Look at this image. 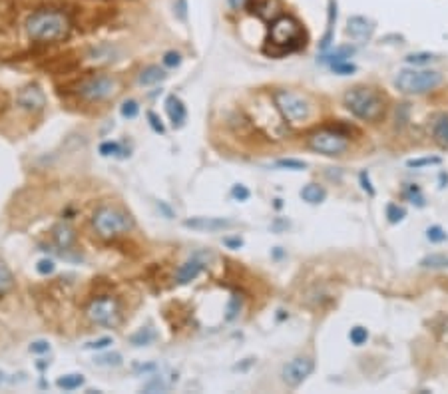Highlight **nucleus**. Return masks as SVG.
<instances>
[{"mask_svg": "<svg viewBox=\"0 0 448 394\" xmlns=\"http://www.w3.org/2000/svg\"><path fill=\"white\" fill-rule=\"evenodd\" d=\"M26 35L40 44L60 42L70 35V20L58 10H36L26 18Z\"/></svg>", "mask_w": 448, "mask_h": 394, "instance_id": "obj_1", "label": "nucleus"}, {"mask_svg": "<svg viewBox=\"0 0 448 394\" xmlns=\"http://www.w3.org/2000/svg\"><path fill=\"white\" fill-rule=\"evenodd\" d=\"M343 104L351 112V116H355L361 121H379L384 118V112H387L384 98L375 88L369 86H355L347 90Z\"/></svg>", "mask_w": 448, "mask_h": 394, "instance_id": "obj_2", "label": "nucleus"}, {"mask_svg": "<svg viewBox=\"0 0 448 394\" xmlns=\"http://www.w3.org/2000/svg\"><path fill=\"white\" fill-rule=\"evenodd\" d=\"M305 32L301 22L293 17L281 14L269 26V44L277 48V54H289L305 46Z\"/></svg>", "mask_w": 448, "mask_h": 394, "instance_id": "obj_3", "label": "nucleus"}, {"mask_svg": "<svg viewBox=\"0 0 448 394\" xmlns=\"http://www.w3.org/2000/svg\"><path fill=\"white\" fill-rule=\"evenodd\" d=\"M395 88L402 94L420 96L429 94L442 84V74L436 70H400L395 76Z\"/></svg>", "mask_w": 448, "mask_h": 394, "instance_id": "obj_4", "label": "nucleus"}, {"mask_svg": "<svg viewBox=\"0 0 448 394\" xmlns=\"http://www.w3.org/2000/svg\"><path fill=\"white\" fill-rule=\"evenodd\" d=\"M273 102L279 114L289 124H305L313 116V104L309 98L293 90H275Z\"/></svg>", "mask_w": 448, "mask_h": 394, "instance_id": "obj_5", "label": "nucleus"}, {"mask_svg": "<svg viewBox=\"0 0 448 394\" xmlns=\"http://www.w3.org/2000/svg\"><path fill=\"white\" fill-rule=\"evenodd\" d=\"M92 225H94V229H96V233L100 237L112 239V237H118L121 233H128L134 227V221L126 211H121L118 207L104 206L94 213Z\"/></svg>", "mask_w": 448, "mask_h": 394, "instance_id": "obj_6", "label": "nucleus"}, {"mask_svg": "<svg viewBox=\"0 0 448 394\" xmlns=\"http://www.w3.org/2000/svg\"><path fill=\"white\" fill-rule=\"evenodd\" d=\"M307 146H309V150L317 152V154L339 157L349 150V136L345 132L335 130V128H323V130L313 132L307 137Z\"/></svg>", "mask_w": 448, "mask_h": 394, "instance_id": "obj_7", "label": "nucleus"}, {"mask_svg": "<svg viewBox=\"0 0 448 394\" xmlns=\"http://www.w3.org/2000/svg\"><path fill=\"white\" fill-rule=\"evenodd\" d=\"M116 92H118L116 78L106 76V74H94V76L86 78L84 82H80V86H78V94L88 102L110 100L112 96H116Z\"/></svg>", "mask_w": 448, "mask_h": 394, "instance_id": "obj_8", "label": "nucleus"}, {"mask_svg": "<svg viewBox=\"0 0 448 394\" xmlns=\"http://www.w3.org/2000/svg\"><path fill=\"white\" fill-rule=\"evenodd\" d=\"M88 317L92 323L100 326H114L120 321V307L114 297H102L92 301L88 307Z\"/></svg>", "mask_w": 448, "mask_h": 394, "instance_id": "obj_9", "label": "nucleus"}, {"mask_svg": "<svg viewBox=\"0 0 448 394\" xmlns=\"http://www.w3.org/2000/svg\"><path fill=\"white\" fill-rule=\"evenodd\" d=\"M315 371V360L311 357H295L291 359L281 371V380L289 386V388H297L301 386L307 378L313 375Z\"/></svg>", "mask_w": 448, "mask_h": 394, "instance_id": "obj_10", "label": "nucleus"}, {"mask_svg": "<svg viewBox=\"0 0 448 394\" xmlns=\"http://www.w3.org/2000/svg\"><path fill=\"white\" fill-rule=\"evenodd\" d=\"M235 223L225 217H190L184 221V227L193 229V231H202V233H217V231H225L229 227H233Z\"/></svg>", "mask_w": 448, "mask_h": 394, "instance_id": "obj_11", "label": "nucleus"}, {"mask_svg": "<svg viewBox=\"0 0 448 394\" xmlns=\"http://www.w3.org/2000/svg\"><path fill=\"white\" fill-rule=\"evenodd\" d=\"M17 102L20 108L28 112H40L46 106V96L38 86H26L18 92Z\"/></svg>", "mask_w": 448, "mask_h": 394, "instance_id": "obj_12", "label": "nucleus"}, {"mask_svg": "<svg viewBox=\"0 0 448 394\" xmlns=\"http://www.w3.org/2000/svg\"><path fill=\"white\" fill-rule=\"evenodd\" d=\"M245 4H247L249 12L257 14L259 18H263L267 22H273L275 18L281 17V10H283L281 0H247Z\"/></svg>", "mask_w": 448, "mask_h": 394, "instance_id": "obj_13", "label": "nucleus"}, {"mask_svg": "<svg viewBox=\"0 0 448 394\" xmlns=\"http://www.w3.org/2000/svg\"><path fill=\"white\" fill-rule=\"evenodd\" d=\"M345 32L353 40H369L375 32V22L364 17H351L347 20Z\"/></svg>", "mask_w": 448, "mask_h": 394, "instance_id": "obj_14", "label": "nucleus"}, {"mask_svg": "<svg viewBox=\"0 0 448 394\" xmlns=\"http://www.w3.org/2000/svg\"><path fill=\"white\" fill-rule=\"evenodd\" d=\"M202 271H204V261H199L197 257H191L184 265H179V269L175 271V283L177 285H188Z\"/></svg>", "mask_w": 448, "mask_h": 394, "instance_id": "obj_15", "label": "nucleus"}, {"mask_svg": "<svg viewBox=\"0 0 448 394\" xmlns=\"http://www.w3.org/2000/svg\"><path fill=\"white\" fill-rule=\"evenodd\" d=\"M166 112H168V116H170V121H172L173 128H182L186 120H188V110H186V106L184 102L177 98V96H168V100H166Z\"/></svg>", "mask_w": 448, "mask_h": 394, "instance_id": "obj_16", "label": "nucleus"}, {"mask_svg": "<svg viewBox=\"0 0 448 394\" xmlns=\"http://www.w3.org/2000/svg\"><path fill=\"white\" fill-rule=\"evenodd\" d=\"M337 17H339V10H337V0H329V8H327V30L325 35L321 38V44L319 48L325 52L331 48L333 40H335V26H337Z\"/></svg>", "mask_w": 448, "mask_h": 394, "instance_id": "obj_17", "label": "nucleus"}, {"mask_svg": "<svg viewBox=\"0 0 448 394\" xmlns=\"http://www.w3.org/2000/svg\"><path fill=\"white\" fill-rule=\"evenodd\" d=\"M299 195H301V199H303L305 204H309V206H319V204H323V201L327 199V189L323 188V186H319V184H307V186H303V189L299 191Z\"/></svg>", "mask_w": 448, "mask_h": 394, "instance_id": "obj_18", "label": "nucleus"}, {"mask_svg": "<svg viewBox=\"0 0 448 394\" xmlns=\"http://www.w3.org/2000/svg\"><path fill=\"white\" fill-rule=\"evenodd\" d=\"M166 78H168V74H166V70L164 68H159V66H148V68H144L139 72L138 82L142 86H154V84L164 82Z\"/></svg>", "mask_w": 448, "mask_h": 394, "instance_id": "obj_19", "label": "nucleus"}, {"mask_svg": "<svg viewBox=\"0 0 448 394\" xmlns=\"http://www.w3.org/2000/svg\"><path fill=\"white\" fill-rule=\"evenodd\" d=\"M355 54V48L353 46H337L335 50H325L323 52V56H321V60L319 62H323V64H337V62H345L349 60L351 56Z\"/></svg>", "mask_w": 448, "mask_h": 394, "instance_id": "obj_20", "label": "nucleus"}, {"mask_svg": "<svg viewBox=\"0 0 448 394\" xmlns=\"http://www.w3.org/2000/svg\"><path fill=\"white\" fill-rule=\"evenodd\" d=\"M54 239H56V243H58V247L68 249V247L74 245L76 235H74V231L70 229L68 225H58V227L54 229Z\"/></svg>", "mask_w": 448, "mask_h": 394, "instance_id": "obj_21", "label": "nucleus"}, {"mask_svg": "<svg viewBox=\"0 0 448 394\" xmlns=\"http://www.w3.org/2000/svg\"><path fill=\"white\" fill-rule=\"evenodd\" d=\"M420 267L425 269H448V257L440 253H431L420 259Z\"/></svg>", "mask_w": 448, "mask_h": 394, "instance_id": "obj_22", "label": "nucleus"}, {"mask_svg": "<svg viewBox=\"0 0 448 394\" xmlns=\"http://www.w3.org/2000/svg\"><path fill=\"white\" fill-rule=\"evenodd\" d=\"M154 339H155L154 328L146 326V328H139L138 333H134V335L130 337V343L134 344V346H146V344L152 343Z\"/></svg>", "mask_w": 448, "mask_h": 394, "instance_id": "obj_23", "label": "nucleus"}, {"mask_svg": "<svg viewBox=\"0 0 448 394\" xmlns=\"http://www.w3.org/2000/svg\"><path fill=\"white\" fill-rule=\"evenodd\" d=\"M434 60H438V58L434 54H431V52H416V54H409L405 58V62L411 64V66H427V64H431Z\"/></svg>", "mask_w": 448, "mask_h": 394, "instance_id": "obj_24", "label": "nucleus"}, {"mask_svg": "<svg viewBox=\"0 0 448 394\" xmlns=\"http://www.w3.org/2000/svg\"><path fill=\"white\" fill-rule=\"evenodd\" d=\"M12 287H14V277L10 273V269L0 261V297L6 295Z\"/></svg>", "mask_w": 448, "mask_h": 394, "instance_id": "obj_25", "label": "nucleus"}, {"mask_svg": "<svg viewBox=\"0 0 448 394\" xmlns=\"http://www.w3.org/2000/svg\"><path fill=\"white\" fill-rule=\"evenodd\" d=\"M384 215H387V221L391 223V225H397V223H400L407 217V209L400 207L398 204H389L387 209H384Z\"/></svg>", "mask_w": 448, "mask_h": 394, "instance_id": "obj_26", "label": "nucleus"}, {"mask_svg": "<svg viewBox=\"0 0 448 394\" xmlns=\"http://www.w3.org/2000/svg\"><path fill=\"white\" fill-rule=\"evenodd\" d=\"M56 384L64 391H76L84 384V377L82 375H64V377L58 378Z\"/></svg>", "mask_w": 448, "mask_h": 394, "instance_id": "obj_27", "label": "nucleus"}, {"mask_svg": "<svg viewBox=\"0 0 448 394\" xmlns=\"http://www.w3.org/2000/svg\"><path fill=\"white\" fill-rule=\"evenodd\" d=\"M349 341H351V344H355V346H362V344L369 341V331L364 326H353L349 331Z\"/></svg>", "mask_w": 448, "mask_h": 394, "instance_id": "obj_28", "label": "nucleus"}, {"mask_svg": "<svg viewBox=\"0 0 448 394\" xmlns=\"http://www.w3.org/2000/svg\"><path fill=\"white\" fill-rule=\"evenodd\" d=\"M100 154L106 155V157H110V155H114V157H124L126 152H124V148H121L118 141H104L102 146H100Z\"/></svg>", "mask_w": 448, "mask_h": 394, "instance_id": "obj_29", "label": "nucleus"}, {"mask_svg": "<svg viewBox=\"0 0 448 394\" xmlns=\"http://www.w3.org/2000/svg\"><path fill=\"white\" fill-rule=\"evenodd\" d=\"M442 159L440 157H414L407 161V168L411 170H420V168H427V166H438Z\"/></svg>", "mask_w": 448, "mask_h": 394, "instance_id": "obj_30", "label": "nucleus"}, {"mask_svg": "<svg viewBox=\"0 0 448 394\" xmlns=\"http://www.w3.org/2000/svg\"><path fill=\"white\" fill-rule=\"evenodd\" d=\"M434 137H436L438 144L448 146V118H442V120L436 121V126H434Z\"/></svg>", "mask_w": 448, "mask_h": 394, "instance_id": "obj_31", "label": "nucleus"}, {"mask_svg": "<svg viewBox=\"0 0 448 394\" xmlns=\"http://www.w3.org/2000/svg\"><path fill=\"white\" fill-rule=\"evenodd\" d=\"M427 239L431 241V243H445L448 239V233L440 225H431L427 229Z\"/></svg>", "mask_w": 448, "mask_h": 394, "instance_id": "obj_32", "label": "nucleus"}, {"mask_svg": "<svg viewBox=\"0 0 448 394\" xmlns=\"http://www.w3.org/2000/svg\"><path fill=\"white\" fill-rule=\"evenodd\" d=\"M275 166L277 168L291 170V172H303V170H307V164H305V161H301V159H291V157H287V159H279Z\"/></svg>", "mask_w": 448, "mask_h": 394, "instance_id": "obj_33", "label": "nucleus"}, {"mask_svg": "<svg viewBox=\"0 0 448 394\" xmlns=\"http://www.w3.org/2000/svg\"><path fill=\"white\" fill-rule=\"evenodd\" d=\"M120 112H121V116H124V118H128V120H134V118H136V116L139 114L138 102H136V100H126V102L121 104Z\"/></svg>", "mask_w": 448, "mask_h": 394, "instance_id": "obj_34", "label": "nucleus"}, {"mask_svg": "<svg viewBox=\"0 0 448 394\" xmlns=\"http://www.w3.org/2000/svg\"><path fill=\"white\" fill-rule=\"evenodd\" d=\"M405 197H407L411 204H416L418 207L425 206V197H422V193H420V188H418V186H409V188L405 189Z\"/></svg>", "mask_w": 448, "mask_h": 394, "instance_id": "obj_35", "label": "nucleus"}, {"mask_svg": "<svg viewBox=\"0 0 448 394\" xmlns=\"http://www.w3.org/2000/svg\"><path fill=\"white\" fill-rule=\"evenodd\" d=\"M94 362H96V364H100V366H120L121 355H118V353H112V355L96 357V360H94Z\"/></svg>", "mask_w": 448, "mask_h": 394, "instance_id": "obj_36", "label": "nucleus"}, {"mask_svg": "<svg viewBox=\"0 0 448 394\" xmlns=\"http://www.w3.org/2000/svg\"><path fill=\"white\" fill-rule=\"evenodd\" d=\"M331 70H333L335 74H339V76H349V74H355V72H357V66H355V64H351L349 60H345V62L331 64Z\"/></svg>", "mask_w": 448, "mask_h": 394, "instance_id": "obj_37", "label": "nucleus"}, {"mask_svg": "<svg viewBox=\"0 0 448 394\" xmlns=\"http://www.w3.org/2000/svg\"><path fill=\"white\" fill-rule=\"evenodd\" d=\"M162 62H164L166 68H177L182 64V54L179 52H166Z\"/></svg>", "mask_w": 448, "mask_h": 394, "instance_id": "obj_38", "label": "nucleus"}, {"mask_svg": "<svg viewBox=\"0 0 448 394\" xmlns=\"http://www.w3.org/2000/svg\"><path fill=\"white\" fill-rule=\"evenodd\" d=\"M242 311V299L237 295H233L231 303H229V308H227V321H233Z\"/></svg>", "mask_w": 448, "mask_h": 394, "instance_id": "obj_39", "label": "nucleus"}, {"mask_svg": "<svg viewBox=\"0 0 448 394\" xmlns=\"http://www.w3.org/2000/svg\"><path fill=\"white\" fill-rule=\"evenodd\" d=\"M249 195H251V191L245 188V186H242V184H237V186L231 188V197L237 199V201H247Z\"/></svg>", "mask_w": 448, "mask_h": 394, "instance_id": "obj_40", "label": "nucleus"}, {"mask_svg": "<svg viewBox=\"0 0 448 394\" xmlns=\"http://www.w3.org/2000/svg\"><path fill=\"white\" fill-rule=\"evenodd\" d=\"M148 120H150V126H152V130H154L155 134H166V126L162 124V120H159V116L155 114V112H148Z\"/></svg>", "mask_w": 448, "mask_h": 394, "instance_id": "obj_41", "label": "nucleus"}, {"mask_svg": "<svg viewBox=\"0 0 448 394\" xmlns=\"http://www.w3.org/2000/svg\"><path fill=\"white\" fill-rule=\"evenodd\" d=\"M359 181H361V188L364 189V191H367V193H369L371 197H373V195L377 193V191H375V188H373V184H371V177H369V173H367V172L359 173Z\"/></svg>", "mask_w": 448, "mask_h": 394, "instance_id": "obj_42", "label": "nucleus"}, {"mask_svg": "<svg viewBox=\"0 0 448 394\" xmlns=\"http://www.w3.org/2000/svg\"><path fill=\"white\" fill-rule=\"evenodd\" d=\"M108 344H112V339H110V337H104V339H98V341L86 343L84 344V348H88V351H102Z\"/></svg>", "mask_w": 448, "mask_h": 394, "instance_id": "obj_43", "label": "nucleus"}, {"mask_svg": "<svg viewBox=\"0 0 448 394\" xmlns=\"http://www.w3.org/2000/svg\"><path fill=\"white\" fill-rule=\"evenodd\" d=\"M36 269H38V273L48 275L54 271V263H52L50 259H42V261L38 263V267H36Z\"/></svg>", "mask_w": 448, "mask_h": 394, "instance_id": "obj_44", "label": "nucleus"}, {"mask_svg": "<svg viewBox=\"0 0 448 394\" xmlns=\"http://www.w3.org/2000/svg\"><path fill=\"white\" fill-rule=\"evenodd\" d=\"M30 351L42 355V353H48V351H50V344L46 343V341H36V343L30 344Z\"/></svg>", "mask_w": 448, "mask_h": 394, "instance_id": "obj_45", "label": "nucleus"}, {"mask_svg": "<svg viewBox=\"0 0 448 394\" xmlns=\"http://www.w3.org/2000/svg\"><path fill=\"white\" fill-rule=\"evenodd\" d=\"M224 243L227 245V247H231V249H240V247L243 245V241L240 239V237H233V239L227 237V239H224Z\"/></svg>", "mask_w": 448, "mask_h": 394, "instance_id": "obj_46", "label": "nucleus"}, {"mask_svg": "<svg viewBox=\"0 0 448 394\" xmlns=\"http://www.w3.org/2000/svg\"><path fill=\"white\" fill-rule=\"evenodd\" d=\"M245 2H247V0H229V6H231L233 10H240L242 6H245Z\"/></svg>", "mask_w": 448, "mask_h": 394, "instance_id": "obj_47", "label": "nucleus"}, {"mask_svg": "<svg viewBox=\"0 0 448 394\" xmlns=\"http://www.w3.org/2000/svg\"><path fill=\"white\" fill-rule=\"evenodd\" d=\"M2 380H4V375H2V373H0V382H2Z\"/></svg>", "mask_w": 448, "mask_h": 394, "instance_id": "obj_48", "label": "nucleus"}]
</instances>
